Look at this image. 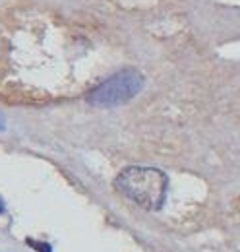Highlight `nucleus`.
Listing matches in <instances>:
<instances>
[{
  "label": "nucleus",
  "mask_w": 240,
  "mask_h": 252,
  "mask_svg": "<svg viewBox=\"0 0 240 252\" xmlns=\"http://www.w3.org/2000/svg\"><path fill=\"white\" fill-rule=\"evenodd\" d=\"M4 128H6V123H4V117L0 113V132H4Z\"/></svg>",
  "instance_id": "4"
},
{
  "label": "nucleus",
  "mask_w": 240,
  "mask_h": 252,
  "mask_svg": "<svg viewBox=\"0 0 240 252\" xmlns=\"http://www.w3.org/2000/svg\"><path fill=\"white\" fill-rule=\"evenodd\" d=\"M115 189L140 208L157 212L167 200L169 179L161 169L132 165L119 173V177L115 179Z\"/></svg>",
  "instance_id": "1"
},
{
  "label": "nucleus",
  "mask_w": 240,
  "mask_h": 252,
  "mask_svg": "<svg viewBox=\"0 0 240 252\" xmlns=\"http://www.w3.org/2000/svg\"><path fill=\"white\" fill-rule=\"evenodd\" d=\"M146 80L144 74L136 68H124L105 82H101L97 88H93L88 95V103L99 109H111L119 107L128 101H132L136 95L144 90Z\"/></svg>",
  "instance_id": "2"
},
{
  "label": "nucleus",
  "mask_w": 240,
  "mask_h": 252,
  "mask_svg": "<svg viewBox=\"0 0 240 252\" xmlns=\"http://www.w3.org/2000/svg\"><path fill=\"white\" fill-rule=\"evenodd\" d=\"M28 243H30V247H33L37 252H53L49 243H35L33 239H28Z\"/></svg>",
  "instance_id": "3"
},
{
  "label": "nucleus",
  "mask_w": 240,
  "mask_h": 252,
  "mask_svg": "<svg viewBox=\"0 0 240 252\" xmlns=\"http://www.w3.org/2000/svg\"><path fill=\"white\" fill-rule=\"evenodd\" d=\"M0 214H4V202L0 200Z\"/></svg>",
  "instance_id": "5"
}]
</instances>
